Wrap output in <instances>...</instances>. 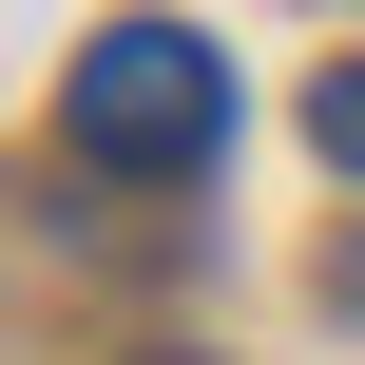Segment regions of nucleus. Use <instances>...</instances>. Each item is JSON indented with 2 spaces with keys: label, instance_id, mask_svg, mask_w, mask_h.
I'll return each mask as SVG.
<instances>
[{
  "label": "nucleus",
  "instance_id": "obj_1",
  "mask_svg": "<svg viewBox=\"0 0 365 365\" xmlns=\"http://www.w3.org/2000/svg\"><path fill=\"white\" fill-rule=\"evenodd\" d=\"M58 135H77L96 173H212V135H231V58H212L192 19H96V38L58 58Z\"/></svg>",
  "mask_w": 365,
  "mask_h": 365
},
{
  "label": "nucleus",
  "instance_id": "obj_2",
  "mask_svg": "<svg viewBox=\"0 0 365 365\" xmlns=\"http://www.w3.org/2000/svg\"><path fill=\"white\" fill-rule=\"evenodd\" d=\"M308 135H327V154L365 173V58H327V96H308Z\"/></svg>",
  "mask_w": 365,
  "mask_h": 365
}]
</instances>
